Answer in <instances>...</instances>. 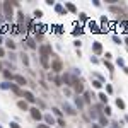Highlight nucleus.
Wrapping results in <instances>:
<instances>
[{
	"label": "nucleus",
	"mask_w": 128,
	"mask_h": 128,
	"mask_svg": "<svg viewBox=\"0 0 128 128\" xmlns=\"http://www.w3.org/2000/svg\"><path fill=\"white\" fill-rule=\"evenodd\" d=\"M2 12L7 19H12L14 9H12V2H2Z\"/></svg>",
	"instance_id": "obj_1"
},
{
	"label": "nucleus",
	"mask_w": 128,
	"mask_h": 128,
	"mask_svg": "<svg viewBox=\"0 0 128 128\" xmlns=\"http://www.w3.org/2000/svg\"><path fill=\"white\" fill-rule=\"evenodd\" d=\"M51 44H41L39 46V55H41V60H48V57L51 55Z\"/></svg>",
	"instance_id": "obj_2"
},
{
	"label": "nucleus",
	"mask_w": 128,
	"mask_h": 128,
	"mask_svg": "<svg viewBox=\"0 0 128 128\" xmlns=\"http://www.w3.org/2000/svg\"><path fill=\"white\" fill-rule=\"evenodd\" d=\"M62 79H63V84H67V85H72V87H73V84L77 82V77H75L73 73H65Z\"/></svg>",
	"instance_id": "obj_3"
},
{
	"label": "nucleus",
	"mask_w": 128,
	"mask_h": 128,
	"mask_svg": "<svg viewBox=\"0 0 128 128\" xmlns=\"http://www.w3.org/2000/svg\"><path fill=\"white\" fill-rule=\"evenodd\" d=\"M63 111L67 113V114H75V113H77V111H75V109H73L68 102H63Z\"/></svg>",
	"instance_id": "obj_4"
},
{
	"label": "nucleus",
	"mask_w": 128,
	"mask_h": 128,
	"mask_svg": "<svg viewBox=\"0 0 128 128\" xmlns=\"http://www.w3.org/2000/svg\"><path fill=\"white\" fill-rule=\"evenodd\" d=\"M29 111H31V116L34 118V120H38V121L41 120V113H39V109H38V108H31Z\"/></svg>",
	"instance_id": "obj_5"
},
{
	"label": "nucleus",
	"mask_w": 128,
	"mask_h": 128,
	"mask_svg": "<svg viewBox=\"0 0 128 128\" xmlns=\"http://www.w3.org/2000/svg\"><path fill=\"white\" fill-rule=\"evenodd\" d=\"M62 68H63V65H62L60 60H55V62L51 63V70H55V72H60Z\"/></svg>",
	"instance_id": "obj_6"
},
{
	"label": "nucleus",
	"mask_w": 128,
	"mask_h": 128,
	"mask_svg": "<svg viewBox=\"0 0 128 128\" xmlns=\"http://www.w3.org/2000/svg\"><path fill=\"white\" fill-rule=\"evenodd\" d=\"M22 96L26 97V101H28V102H34V101H36V97L32 96V92H29V91H24V94H22Z\"/></svg>",
	"instance_id": "obj_7"
},
{
	"label": "nucleus",
	"mask_w": 128,
	"mask_h": 128,
	"mask_svg": "<svg viewBox=\"0 0 128 128\" xmlns=\"http://www.w3.org/2000/svg\"><path fill=\"white\" fill-rule=\"evenodd\" d=\"M73 89H75V92H77V94H80V92H84V85H82V84H80L79 80H77V82L73 84Z\"/></svg>",
	"instance_id": "obj_8"
},
{
	"label": "nucleus",
	"mask_w": 128,
	"mask_h": 128,
	"mask_svg": "<svg viewBox=\"0 0 128 128\" xmlns=\"http://www.w3.org/2000/svg\"><path fill=\"white\" fill-rule=\"evenodd\" d=\"M92 50H94V53H97V55H99V53L102 51V44H101L99 41H96V43L92 44Z\"/></svg>",
	"instance_id": "obj_9"
},
{
	"label": "nucleus",
	"mask_w": 128,
	"mask_h": 128,
	"mask_svg": "<svg viewBox=\"0 0 128 128\" xmlns=\"http://www.w3.org/2000/svg\"><path fill=\"white\" fill-rule=\"evenodd\" d=\"M14 80H15L19 85H24V84H26V79H24L22 75H14Z\"/></svg>",
	"instance_id": "obj_10"
},
{
	"label": "nucleus",
	"mask_w": 128,
	"mask_h": 128,
	"mask_svg": "<svg viewBox=\"0 0 128 128\" xmlns=\"http://www.w3.org/2000/svg\"><path fill=\"white\" fill-rule=\"evenodd\" d=\"M44 121H46L48 127H50V125H55V118H53L51 114H44Z\"/></svg>",
	"instance_id": "obj_11"
},
{
	"label": "nucleus",
	"mask_w": 128,
	"mask_h": 128,
	"mask_svg": "<svg viewBox=\"0 0 128 128\" xmlns=\"http://www.w3.org/2000/svg\"><path fill=\"white\" fill-rule=\"evenodd\" d=\"M65 7H67V9H68L70 12H73V14H77V9H75V5H73V3H70V2H67V3H65Z\"/></svg>",
	"instance_id": "obj_12"
},
{
	"label": "nucleus",
	"mask_w": 128,
	"mask_h": 128,
	"mask_svg": "<svg viewBox=\"0 0 128 128\" xmlns=\"http://www.w3.org/2000/svg\"><path fill=\"white\" fill-rule=\"evenodd\" d=\"M55 10H57L58 14H63V12H65V7L62 5V3H57V5H55Z\"/></svg>",
	"instance_id": "obj_13"
},
{
	"label": "nucleus",
	"mask_w": 128,
	"mask_h": 128,
	"mask_svg": "<svg viewBox=\"0 0 128 128\" xmlns=\"http://www.w3.org/2000/svg\"><path fill=\"white\" fill-rule=\"evenodd\" d=\"M89 28H91L92 31H101V29H99V26H97V22H94V21H91V22H89Z\"/></svg>",
	"instance_id": "obj_14"
},
{
	"label": "nucleus",
	"mask_w": 128,
	"mask_h": 128,
	"mask_svg": "<svg viewBox=\"0 0 128 128\" xmlns=\"http://www.w3.org/2000/svg\"><path fill=\"white\" fill-rule=\"evenodd\" d=\"M17 106H19L21 109H24V111H28V102H26V101H19V102H17Z\"/></svg>",
	"instance_id": "obj_15"
},
{
	"label": "nucleus",
	"mask_w": 128,
	"mask_h": 128,
	"mask_svg": "<svg viewBox=\"0 0 128 128\" xmlns=\"http://www.w3.org/2000/svg\"><path fill=\"white\" fill-rule=\"evenodd\" d=\"M99 121H101V125H102V127H108V125H109V123H108V118H104L102 114L99 116Z\"/></svg>",
	"instance_id": "obj_16"
},
{
	"label": "nucleus",
	"mask_w": 128,
	"mask_h": 128,
	"mask_svg": "<svg viewBox=\"0 0 128 128\" xmlns=\"http://www.w3.org/2000/svg\"><path fill=\"white\" fill-rule=\"evenodd\" d=\"M75 104H77V108H79V109H80V108H82V106H84V101H82V99H80V97L77 96V97H75Z\"/></svg>",
	"instance_id": "obj_17"
},
{
	"label": "nucleus",
	"mask_w": 128,
	"mask_h": 128,
	"mask_svg": "<svg viewBox=\"0 0 128 128\" xmlns=\"http://www.w3.org/2000/svg\"><path fill=\"white\" fill-rule=\"evenodd\" d=\"M28 46H29V48H32V50L36 48V41H34L32 38H29V39H28Z\"/></svg>",
	"instance_id": "obj_18"
},
{
	"label": "nucleus",
	"mask_w": 128,
	"mask_h": 128,
	"mask_svg": "<svg viewBox=\"0 0 128 128\" xmlns=\"http://www.w3.org/2000/svg\"><path fill=\"white\" fill-rule=\"evenodd\" d=\"M5 44H7V48H9V50H14V48H15V43H14L12 39H9V41H7Z\"/></svg>",
	"instance_id": "obj_19"
},
{
	"label": "nucleus",
	"mask_w": 128,
	"mask_h": 128,
	"mask_svg": "<svg viewBox=\"0 0 128 128\" xmlns=\"http://www.w3.org/2000/svg\"><path fill=\"white\" fill-rule=\"evenodd\" d=\"M116 106H118L120 109H125V102H123V99H116Z\"/></svg>",
	"instance_id": "obj_20"
},
{
	"label": "nucleus",
	"mask_w": 128,
	"mask_h": 128,
	"mask_svg": "<svg viewBox=\"0 0 128 128\" xmlns=\"http://www.w3.org/2000/svg\"><path fill=\"white\" fill-rule=\"evenodd\" d=\"M51 111H53V113H55V114H57V116H58V120H60V118H62V116H63V113H62V111H60V109H58V108H53V109H51Z\"/></svg>",
	"instance_id": "obj_21"
},
{
	"label": "nucleus",
	"mask_w": 128,
	"mask_h": 128,
	"mask_svg": "<svg viewBox=\"0 0 128 128\" xmlns=\"http://www.w3.org/2000/svg\"><path fill=\"white\" fill-rule=\"evenodd\" d=\"M0 87H2V89H10V87H12V84H9V82H2V84H0Z\"/></svg>",
	"instance_id": "obj_22"
},
{
	"label": "nucleus",
	"mask_w": 128,
	"mask_h": 128,
	"mask_svg": "<svg viewBox=\"0 0 128 128\" xmlns=\"http://www.w3.org/2000/svg\"><path fill=\"white\" fill-rule=\"evenodd\" d=\"M10 89H12V91H14L15 94H24V92H21V91H19V87H17L15 84H12V87H10Z\"/></svg>",
	"instance_id": "obj_23"
},
{
	"label": "nucleus",
	"mask_w": 128,
	"mask_h": 128,
	"mask_svg": "<svg viewBox=\"0 0 128 128\" xmlns=\"http://www.w3.org/2000/svg\"><path fill=\"white\" fill-rule=\"evenodd\" d=\"M99 99H101V102H108V97H106L104 92H101V94H99Z\"/></svg>",
	"instance_id": "obj_24"
},
{
	"label": "nucleus",
	"mask_w": 128,
	"mask_h": 128,
	"mask_svg": "<svg viewBox=\"0 0 128 128\" xmlns=\"http://www.w3.org/2000/svg\"><path fill=\"white\" fill-rule=\"evenodd\" d=\"M55 84H57V85H62V84H63V79H62V77H55Z\"/></svg>",
	"instance_id": "obj_25"
},
{
	"label": "nucleus",
	"mask_w": 128,
	"mask_h": 128,
	"mask_svg": "<svg viewBox=\"0 0 128 128\" xmlns=\"http://www.w3.org/2000/svg\"><path fill=\"white\" fill-rule=\"evenodd\" d=\"M84 99L85 102H91V92H84Z\"/></svg>",
	"instance_id": "obj_26"
},
{
	"label": "nucleus",
	"mask_w": 128,
	"mask_h": 128,
	"mask_svg": "<svg viewBox=\"0 0 128 128\" xmlns=\"http://www.w3.org/2000/svg\"><path fill=\"white\" fill-rule=\"evenodd\" d=\"M34 17H36V19L43 17V12H41V10H34Z\"/></svg>",
	"instance_id": "obj_27"
},
{
	"label": "nucleus",
	"mask_w": 128,
	"mask_h": 128,
	"mask_svg": "<svg viewBox=\"0 0 128 128\" xmlns=\"http://www.w3.org/2000/svg\"><path fill=\"white\" fill-rule=\"evenodd\" d=\"M3 75H5V79H14V77H12V73H10L9 70H3Z\"/></svg>",
	"instance_id": "obj_28"
},
{
	"label": "nucleus",
	"mask_w": 128,
	"mask_h": 128,
	"mask_svg": "<svg viewBox=\"0 0 128 128\" xmlns=\"http://www.w3.org/2000/svg\"><path fill=\"white\" fill-rule=\"evenodd\" d=\"M21 58H22V63H24V65H28V63H29V58H28L26 55H21Z\"/></svg>",
	"instance_id": "obj_29"
},
{
	"label": "nucleus",
	"mask_w": 128,
	"mask_h": 128,
	"mask_svg": "<svg viewBox=\"0 0 128 128\" xmlns=\"http://www.w3.org/2000/svg\"><path fill=\"white\" fill-rule=\"evenodd\" d=\"M92 85H94L96 89H101V85H102V84H101L99 80H94V82H92Z\"/></svg>",
	"instance_id": "obj_30"
},
{
	"label": "nucleus",
	"mask_w": 128,
	"mask_h": 128,
	"mask_svg": "<svg viewBox=\"0 0 128 128\" xmlns=\"http://www.w3.org/2000/svg\"><path fill=\"white\" fill-rule=\"evenodd\" d=\"M111 12H114V14H121V10H120L118 7H111Z\"/></svg>",
	"instance_id": "obj_31"
},
{
	"label": "nucleus",
	"mask_w": 128,
	"mask_h": 128,
	"mask_svg": "<svg viewBox=\"0 0 128 128\" xmlns=\"http://www.w3.org/2000/svg\"><path fill=\"white\" fill-rule=\"evenodd\" d=\"M104 65L108 67V70H111V72H113V65L109 63V62H106V60H104Z\"/></svg>",
	"instance_id": "obj_32"
},
{
	"label": "nucleus",
	"mask_w": 128,
	"mask_h": 128,
	"mask_svg": "<svg viewBox=\"0 0 128 128\" xmlns=\"http://www.w3.org/2000/svg\"><path fill=\"white\" fill-rule=\"evenodd\" d=\"M58 125H60V127H62V128H63L65 125H67V123H65V120H63V118H60V120H58Z\"/></svg>",
	"instance_id": "obj_33"
},
{
	"label": "nucleus",
	"mask_w": 128,
	"mask_h": 128,
	"mask_svg": "<svg viewBox=\"0 0 128 128\" xmlns=\"http://www.w3.org/2000/svg\"><path fill=\"white\" fill-rule=\"evenodd\" d=\"M104 113H106V116H108V114H111V108H109V106H106V108H104Z\"/></svg>",
	"instance_id": "obj_34"
},
{
	"label": "nucleus",
	"mask_w": 128,
	"mask_h": 128,
	"mask_svg": "<svg viewBox=\"0 0 128 128\" xmlns=\"http://www.w3.org/2000/svg\"><path fill=\"white\" fill-rule=\"evenodd\" d=\"M118 65H120V67H123V68H125V60H123V58H120V60H118Z\"/></svg>",
	"instance_id": "obj_35"
},
{
	"label": "nucleus",
	"mask_w": 128,
	"mask_h": 128,
	"mask_svg": "<svg viewBox=\"0 0 128 128\" xmlns=\"http://www.w3.org/2000/svg\"><path fill=\"white\" fill-rule=\"evenodd\" d=\"M79 17H80V21H87V15L85 14H79Z\"/></svg>",
	"instance_id": "obj_36"
},
{
	"label": "nucleus",
	"mask_w": 128,
	"mask_h": 128,
	"mask_svg": "<svg viewBox=\"0 0 128 128\" xmlns=\"http://www.w3.org/2000/svg\"><path fill=\"white\" fill-rule=\"evenodd\" d=\"M38 31H39V32H44V31H46V26H39V28H38Z\"/></svg>",
	"instance_id": "obj_37"
},
{
	"label": "nucleus",
	"mask_w": 128,
	"mask_h": 128,
	"mask_svg": "<svg viewBox=\"0 0 128 128\" xmlns=\"http://www.w3.org/2000/svg\"><path fill=\"white\" fill-rule=\"evenodd\" d=\"M10 128H19V125H17L15 121H12V123H10Z\"/></svg>",
	"instance_id": "obj_38"
},
{
	"label": "nucleus",
	"mask_w": 128,
	"mask_h": 128,
	"mask_svg": "<svg viewBox=\"0 0 128 128\" xmlns=\"http://www.w3.org/2000/svg\"><path fill=\"white\" fill-rule=\"evenodd\" d=\"M121 26H123V28H125V31H128V21H125V22H123V24H121Z\"/></svg>",
	"instance_id": "obj_39"
},
{
	"label": "nucleus",
	"mask_w": 128,
	"mask_h": 128,
	"mask_svg": "<svg viewBox=\"0 0 128 128\" xmlns=\"http://www.w3.org/2000/svg\"><path fill=\"white\" fill-rule=\"evenodd\" d=\"M109 128H120V125H118V123H111V125H109Z\"/></svg>",
	"instance_id": "obj_40"
},
{
	"label": "nucleus",
	"mask_w": 128,
	"mask_h": 128,
	"mask_svg": "<svg viewBox=\"0 0 128 128\" xmlns=\"http://www.w3.org/2000/svg\"><path fill=\"white\" fill-rule=\"evenodd\" d=\"M46 3H48V5H57V3H55V0H46Z\"/></svg>",
	"instance_id": "obj_41"
},
{
	"label": "nucleus",
	"mask_w": 128,
	"mask_h": 128,
	"mask_svg": "<svg viewBox=\"0 0 128 128\" xmlns=\"http://www.w3.org/2000/svg\"><path fill=\"white\" fill-rule=\"evenodd\" d=\"M106 91H108V92L111 94V92H113V87H111V85H106Z\"/></svg>",
	"instance_id": "obj_42"
},
{
	"label": "nucleus",
	"mask_w": 128,
	"mask_h": 128,
	"mask_svg": "<svg viewBox=\"0 0 128 128\" xmlns=\"http://www.w3.org/2000/svg\"><path fill=\"white\" fill-rule=\"evenodd\" d=\"M38 128H51V127H48V125H38Z\"/></svg>",
	"instance_id": "obj_43"
},
{
	"label": "nucleus",
	"mask_w": 128,
	"mask_h": 128,
	"mask_svg": "<svg viewBox=\"0 0 128 128\" xmlns=\"http://www.w3.org/2000/svg\"><path fill=\"white\" fill-rule=\"evenodd\" d=\"M0 57H3V50L2 48H0Z\"/></svg>",
	"instance_id": "obj_44"
},
{
	"label": "nucleus",
	"mask_w": 128,
	"mask_h": 128,
	"mask_svg": "<svg viewBox=\"0 0 128 128\" xmlns=\"http://www.w3.org/2000/svg\"><path fill=\"white\" fill-rule=\"evenodd\" d=\"M2 14H3V12H2V2H0V15H2Z\"/></svg>",
	"instance_id": "obj_45"
},
{
	"label": "nucleus",
	"mask_w": 128,
	"mask_h": 128,
	"mask_svg": "<svg viewBox=\"0 0 128 128\" xmlns=\"http://www.w3.org/2000/svg\"><path fill=\"white\" fill-rule=\"evenodd\" d=\"M92 128H101V127H99V125H92Z\"/></svg>",
	"instance_id": "obj_46"
},
{
	"label": "nucleus",
	"mask_w": 128,
	"mask_h": 128,
	"mask_svg": "<svg viewBox=\"0 0 128 128\" xmlns=\"http://www.w3.org/2000/svg\"><path fill=\"white\" fill-rule=\"evenodd\" d=\"M125 43H127V44H128V38H127V39H125Z\"/></svg>",
	"instance_id": "obj_47"
},
{
	"label": "nucleus",
	"mask_w": 128,
	"mask_h": 128,
	"mask_svg": "<svg viewBox=\"0 0 128 128\" xmlns=\"http://www.w3.org/2000/svg\"><path fill=\"white\" fill-rule=\"evenodd\" d=\"M0 43H2V38H0Z\"/></svg>",
	"instance_id": "obj_48"
},
{
	"label": "nucleus",
	"mask_w": 128,
	"mask_h": 128,
	"mask_svg": "<svg viewBox=\"0 0 128 128\" xmlns=\"http://www.w3.org/2000/svg\"><path fill=\"white\" fill-rule=\"evenodd\" d=\"M0 70H2V65H0Z\"/></svg>",
	"instance_id": "obj_49"
},
{
	"label": "nucleus",
	"mask_w": 128,
	"mask_h": 128,
	"mask_svg": "<svg viewBox=\"0 0 128 128\" xmlns=\"http://www.w3.org/2000/svg\"><path fill=\"white\" fill-rule=\"evenodd\" d=\"M0 128H2V127H0Z\"/></svg>",
	"instance_id": "obj_50"
}]
</instances>
